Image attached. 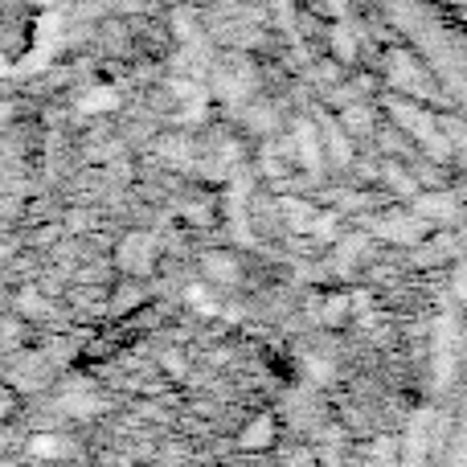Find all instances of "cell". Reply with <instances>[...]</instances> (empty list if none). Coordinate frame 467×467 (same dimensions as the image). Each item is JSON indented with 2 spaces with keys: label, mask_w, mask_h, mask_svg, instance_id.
I'll use <instances>...</instances> for the list:
<instances>
[{
  "label": "cell",
  "mask_w": 467,
  "mask_h": 467,
  "mask_svg": "<svg viewBox=\"0 0 467 467\" xmlns=\"http://www.w3.org/2000/svg\"><path fill=\"white\" fill-rule=\"evenodd\" d=\"M386 107H389V115H394L398 123H402V131L410 140H419L422 148L431 152V161H451V152H455V144L447 140V131H443V123L435 119V115H427V111H419L414 103H406V99H386Z\"/></svg>",
  "instance_id": "obj_1"
},
{
  "label": "cell",
  "mask_w": 467,
  "mask_h": 467,
  "mask_svg": "<svg viewBox=\"0 0 467 467\" xmlns=\"http://www.w3.org/2000/svg\"><path fill=\"white\" fill-rule=\"evenodd\" d=\"M156 254H161V246H156L152 234H128V238L119 242V250H115V266L128 275H152L156 266Z\"/></svg>",
  "instance_id": "obj_2"
},
{
  "label": "cell",
  "mask_w": 467,
  "mask_h": 467,
  "mask_svg": "<svg viewBox=\"0 0 467 467\" xmlns=\"http://www.w3.org/2000/svg\"><path fill=\"white\" fill-rule=\"evenodd\" d=\"M250 90H254V66L246 57H230V66L213 70V95L222 103H242Z\"/></svg>",
  "instance_id": "obj_3"
},
{
  "label": "cell",
  "mask_w": 467,
  "mask_h": 467,
  "mask_svg": "<svg viewBox=\"0 0 467 467\" xmlns=\"http://www.w3.org/2000/svg\"><path fill=\"white\" fill-rule=\"evenodd\" d=\"M378 238H389V242H406V246H414V242L427 238L431 222H422L419 213H386V218H369L365 222Z\"/></svg>",
  "instance_id": "obj_4"
},
{
  "label": "cell",
  "mask_w": 467,
  "mask_h": 467,
  "mask_svg": "<svg viewBox=\"0 0 467 467\" xmlns=\"http://www.w3.org/2000/svg\"><path fill=\"white\" fill-rule=\"evenodd\" d=\"M287 156H296V161L304 164V172H320V161H324L320 136H316V128L307 119L296 123V136H291V144H287Z\"/></svg>",
  "instance_id": "obj_5"
},
{
  "label": "cell",
  "mask_w": 467,
  "mask_h": 467,
  "mask_svg": "<svg viewBox=\"0 0 467 467\" xmlns=\"http://www.w3.org/2000/svg\"><path fill=\"white\" fill-rule=\"evenodd\" d=\"M414 213L422 222H455L460 218V202L451 193H419L414 197Z\"/></svg>",
  "instance_id": "obj_6"
},
{
  "label": "cell",
  "mask_w": 467,
  "mask_h": 467,
  "mask_svg": "<svg viewBox=\"0 0 467 467\" xmlns=\"http://www.w3.org/2000/svg\"><path fill=\"white\" fill-rule=\"evenodd\" d=\"M156 156H161V164L185 172V169H193L197 148H193V140H189V136H164L161 144H156Z\"/></svg>",
  "instance_id": "obj_7"
},
{
  "label": "cell",
  "mask_w": 467,
  "mask_h": 467,
  "mask_svg": "<svg viewBox=\"0 0 467 467\" xmlns=\"http://www.w3.org/2000/svg\"><path fill=\"white\" fill-rule=\"evenodd\" d=\"M324 148H328L337 169H348V164H353V144H348L345 128H340L337 119H324Z\"/></svg>",
  "instance_id": "obj_8"
},
{
  "label": "cell",
  "mask_w": 467,
  "mask_h": 467,
  "mask_svg": "<svg viewBox=\"0 0 467 467\" xmlns=\"http://www.w3.org/2000/svg\"><path fill=\"white\" fill-rule=\"evenodd\" d=\"M389 78H394V90H414L422 82V70L406 54H394L389 57Z\"/></svg>",
  "instance_id": "obj_9"
},
{
  "label": "cell",
  "mask_w": 467,
  "mask_h": 467,
  "mask_svg": "<svg viewBox=\"0 0 467 467\" xmlns=\"http://www.w3.org/2000/svg\"><path fill=\"white\" fill-rule=\"evenodd\" d=\"M202 271L210 275L213 283H234V279H238V258H234V254H222V250H213V254L202 258Z\"/></svg>",
  "instance_id": "obj_10"
},
{
  "label": "cell",
  "mask_w": 467,
  "mask_h": 467,
  "mask_svg": "<svg viewBox=\"0 0 467 467\" xmlns=\"http://www.w3.org/2000/svg\"><path fill=\"white\" fill-rule=\"evenodd\" d=\"M238 443L246 447V451H263V447H271L275 443V422L271 419H254L250 427H242Z\"/></svg>",
  "instance_id": "obj_11"
},
{
  "label": "cell",
  "mask_w": 467,
  "mask_h": 467,
  "mask_svg": "<svg viewBox=\"0 0 467 467\" xmlns=\"http://www.w3.org/2000/svg\"><path fill=\"white\" fill-rule=\"evenodd\" d=\"M328 41H332V54H337L340 62H353V57H357V37L348 33V25H332Z\"/></svg>",
  "instance_id": "obj_12"
},
{
  "label": "cell",
  "mask_w": 467,
  "mask_h": 467,
  "mask_svg": "<svg viewBox=\"0 0 467 467\" xmlns=\"http://www.w3.org/2000/svg\"><path fill=\"white\" fill-rule=\"evenodd\" d=\"M394 455H398L394 439H381V443H373V463H378V467H394Z\"/></svg>",
  "instance_id": "obj_13"
},
{
  "label": "cell",
  "mask_w": 467,
  "mask_h": 467,
  "mask_svg": "<svg viewBox=\"0 0 467 467\" xmlns=\"http://www.w3.org/2000/svg\"><path fill=\"white\" fill-rule=\"evenodd\" d=\"M386 181H389V185H398V189H402L406 197H419V189H414V181H410V177H402V172H398L394 164H386Z\"/></svg>",
  "instance_id": "obj_14"
},
{
  "label": "cell",
  "mask_w": 467,
  "mask_h": 467,
  "mask_svg": "<svg viewBox=\"0 0 467 467\" xmlns=\"http://www.w3.org/2000/svg\"><path fill=\"white\" fill-rule=\"evenodd\" d=\"M312 234H316V238H337V213H328V218H324V213H316Z\"/></svg>",
  "instance_id": "obj_15"
},
{
  "label": "cell",
  "mask_w": 467,
  "mask_h": 467,
  "mask_svg": "<svg viewBox=\"0 0 467 467\" xmlns=\"http://www.w3.org/2000/svg\"><path fill=\"white\" fill-rule=\"evenodd\" d=\"M345 307H348L345 296H332L328 304H324V320H328V324H340V320H345Z\"/></svg>",
  "instance_id": "obj_16"
},
{
  "label": "cell",
  "mask_w": 467,
  "mask_h": 467,
  "mask_svg": "<svg viewBox=\"0 0 467 467\" xmlns=\"http://www.w3.org/2000/svg\"><path fill=\"white\" fill-rule=\"evenodd\" d=\"M21 312L25 316H46V299L33 296V291H25V296H21Z\"/></svg>",
  "instance_id": "obj_17"
},
{
  "label": "cell",
  "mask_w": 467,
  "mask_h": 467,
  "mask_svg": "<svg viewBox=\"0 0 467 467\" xmlns=\"http://www.w3.org/2000/svg\"><path fill=\"white\" fill-rule=\"evenodd\" d=\"M57 451H66V443H54V435H41L33 443V455H57Z\"/></svg>",
  "instance_id": "obj_18"
},
{
  "label": "cell",
  "mask_w": 467,
  "mask_h": 467,
  "mask_svg": "<svg viewBox=\"0 0 467 467\" xmlns=\"http://www.w3.org/2000/svg\"><path fill=\"white\" fill-rule=\"evenodd\" d=\"M263 172H266V177H279V172H283L279 152H271V148H266V152H263Z\"/></svg>",
  "instance_id": "obj_19"
},
{
  "label": "cell",
  "mask_w": 467,
  "mask_h": 467,
  "mask_svg": "<svg viewBox=\"0 0 467 467\" xmlns=\"http://www.w3.org/2000/svg\"><path fill=\"white\" fill-rule=\"evenodd\" d=\"M455 296L467 299V258H463L460 266H455Z\"/></svg>",
  "instance_id": "obj_20"
},
{
  "label": "cell",
  "mask_w": 467,
  "mask_h": 467,
  "mask_svg": "<svg viewBox=\"0 0 467 467\" xmlns=\"http://www.w3.org/2000/svg\"><path fill=\"white\" fill-rule=\"evenodd\" d=\"M332 8H337V13H345V8H348V0H332Z\"/></svg>",
  "instance_id": "obj_21"
},
{
  "label": "cell",
  "mask_w": 467,
  "mask_h": 467,
  "mask_svg": "<svg viewBox=\"0 0 467 467\" xmlns=\"http://www.w3.org/2000/svg\"><path fill=\"white\" fill-rule=\"evenodd\" d=\"M460 161H463V164H467V152H460Z\"/></svg>",
  "instance_id": "obj_22"
}]
</instances>
